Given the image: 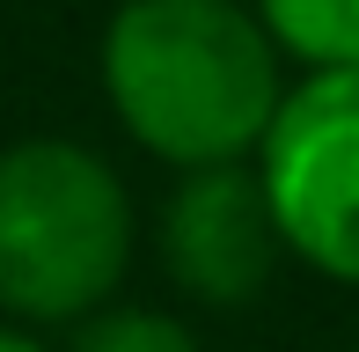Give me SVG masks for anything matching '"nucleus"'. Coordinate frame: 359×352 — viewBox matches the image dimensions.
Masks as SVG:
<instances>
[{
  "label": "nucleus",
  "instance_id": "obj_3",
  "mask_svg": "<svg viewBox=\"0 0 359 352\" xmlns=\"http://www.w3.org/2000/svg\"><path fill=\"white\" fill-rule=\"evenodd\" d=\"M257 184L293 257L359 286V74H308L286 88L257 147Z\"/></svg>",
  "mask_w": 359,
  "mask_h": 352
},
{
  "label": "nucleus",
  "instance_id": "obj_6",
  "mask_svg": "<svg viewBox=\"0 0 359 352\" xmlns=\"http://www.w3.org/2000/svg\"><path fill=\"white\" fill-rule=\"evenodd\" d=\"M74 352H198L176 316H154V309H110V316H88L74 330Z\"/></svg>",
  "mask_w": 359,
  "mask_h": 352
},
{
  "label": "nucleus",
  "instance_id": "obj_2",
  "mask_svg": "<svg viewBox=\"0 0 359 352\" xmlns=\"http://www.w3.org/2000/svg\"><path fill=\"white\" fill-rule=\"evenodd\" d=\"M133 257V198L103 154L22 140L0 154V309L22 323H88Z\"/></svg>",
  "mask_w": 359,
  "mask_h": 352
},
{
  "label": "nucleus",
  "instance_id": "obj_1",
  "mask_svg": "<svg viewBox=\"0 0 359 352\" xmlns=\"http://www.w3.org/2000/svg\"><path fill=\"white\" fill-rule=\"evenodd\" d=\"M125 133L176 169H235L279 118V52L235 0H125L103 29Z\"/></svg>",
  "mask_w": 359,
  "mask_h": 352
},
{
  "label": "nucleus",
  "instance_id": "obj_5",
  "mask_svg": "<svg viewBox=\"0 0 359 352\" xmlns=\"http://www.w3.org/2000/svg\"><path fill=\"white\" fill-rule=\"evenodd\" d=\"M257 29L308 74H359V0H257Z\"/></svg>",
  "mask_w": 359,
  "mask_h": 352
},
{
  "label": "nucleus",
  "instance_id": "obj_7",
  "mask_svg": "<svg viewBox=\"0 0 359 352\" xmlns=\"http://www.w3.org/2000/svg\"><path fill=\"white\" fill-rule=\"evenodd\" d=\"M0 352H44L37 338H22V330H0Z\"/></svg>",
  "mask_w": 359,
  "mask_h": 352
},
{
  "label": "nucleus",
  "instance_id": "obj_4",
  "mask_svg": "<svg viewBox=\"0 0 359 352\" xmlns=\"http://www.w3.org/2000/svg\"><path fill=\"white\" fill-rule=\"evenodd\" d=\"M279 250L286 243H279V220L264 205V184L242 162L184 176V191L161 213V257H169L176 286L198 301H220V309L264 294Z\"/></svg>",
  "mask_w": 359,
  "mask_h": 352
}]
</instances>
